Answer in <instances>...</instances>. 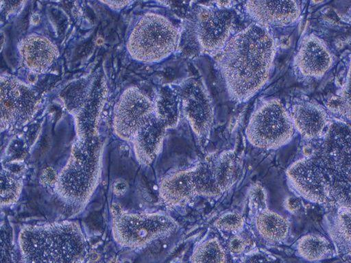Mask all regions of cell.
I'll return each mask as SVG.
<instances>
[{"label": "cell", "mask_w": 351, "mask_h": 263, "mask_svg": "<svg viewBox=\"0 0 351 263\" xmlns=\"http://www.w3.org/2000/svg\"><path fill=\"white\" fill-rule=\"evenodd\" d=\"M276 45L267 29L252 23L232 36L219 58V68L230 97L244 102L267 82Z\"/></svg>", "instance_id": "6da1fadb"}, {"label": "cell", "mask_w": 351, "mask_h": 263, "mask_svg": "<svg viewBox=\"0 0 351 263\" xmlns=\"http://www.w3.org/2000/svg\"><path fill=\"white\" fill-rule=\"evenodd\" d=\"M18 242L22 263H83L86 249L80 224L71 221L25 226Z\"/></svg>", "instance_id": "7a4b0ae2"}, {"label": "cell", "mask_w": 351, "mask_h": 263, "mask_svg": "<svg viewBox=\"0 0 351 263\" xmlns=\"http://www.w3.org/2000/svg\"><path fill=\"white\" fill-rule=\"evenodd\" d=\"M101 154L98 142L80 137L66 165L57 176L56 191L66 203L82 207L90 199L101 176Z\"/></svg>", "instance_id": "3957f363"}, {"label": "cell", "mask_w": 351, "mask_h": 263, "mask_svg": "<svg viewBox=\"0 0 351 263\" xmlns=\"http://www.w3.org/2000/svg\"><path fill=\"white\" fill-rule=\"evenodd\" d=\"M180 38L178 27L157 13L143 14L133 27L127 41V50L135 60L143 63L160 62L177 49Z\"/></svg>", "instance_id": "277c9868"}, {"label": "cell", "mask_w": 351, "mask_h": 263, "mask_svg": "<svg viewBox=\"0 0 351 263\" xmlns=\"http://www.w3.org/2000/svg\"><path fill=\"white\" fill-rule=\"evenodd\" d=\"M114 240L123 247L139 249L175 231L178 224L162 212H130L114 204L111 208Z\"/></svg>", "instance_id": "5b68a950"}, {"label": "cell", "mask_w": 351, "mask_h": 263, "mask_svg": "<svg viewBox=\"0 0 351 263\" xmlns=\"http://www.w3.org/2000/svg\"><path fill=\"white\" fill-rule=\"evenodd\" d=\"M294 125L283 104L278 99L264 101L252 114L245 130L249 142L263 149H276L290 141Z\"/></svg>", "instance_id": "8992f818"}, {"label": "cell", "mask_w": 351, "mask_h": 263, "mask_svg": "<svg viewBox=\"0 0 351 263\" xmlns=\"http://www.w3.org/2000/svg\"><path fill=\"white\" fill-rule=\"evenodd\" d=\"M154 115V102L138 88L130 87L123 91L114 107V131L121 139L132 142Z\"/></svg>", "instance_id": "52a82bcc"}, {"label": "cell", "mask_w": 351, "mask_h": 263, "mask_svg": "<svg viewBox=\"0 0 351 263\" xmlns=\"http://www.w3.org/2000/svg\"><path fill=\"white\" fill-rule=\"evenodd\" d=\"M33 90L12 76L1 79V125L5 128L20 126L33 116L37 103Z\"/></svg>", "instance_id": "ba28073f"}, {"label": "cell", "mask_w": 351, "mask_h": 263, "mask_svg": "<svg viewBox=\"0 0 351 263\" xmlns=\"http://www.w3.org/2000/svg\"><path fill=\"white\" fill-rule=\"evenodd\" d=\"M232 24L233 14L228 8H201L196 15L195 32L202 51L208 54L222 51L230 40Z\"/></svg>", "instance_id": "9c48e42d"}, {"label": "cell", "mask_w": 351, "mask_h": 263, "mask_svg": "<svg viewBox=\"0 0 351 263\" xmlns=\"http://www.w3.org/2000/svg\"><path fill=\"white\" fill-rule=\"evenodd\" d=\"M182 112L195 135L203 138L211 129L213 109L204 86L198 81L185 82L178 93Z\"/></svg>", "instance_id": "30bf717a"}, {"label": "cell", "mask_w": 351, "mask_h": 263, "mask_svg": "<svg viewBox=\"0 0 351 263\" xmlns=\"http://www.w3.org/2000/svg\"><path fill=\"white\" fill-rule=\"evenodd\" d=\"M287 176L295 190L306 199L317 203L330 199L325 177L313 157L295 162L287 169Z\"/></svg>", "instance_id": "8fae6325"}, {"label": "cell", "mask_w": 351, "mask_h": 263, "mask_svg": "<svg viewBox=\"0 0 351 263\" xmlns=\"http://www.w3.org/2000/svg\"><path fill=\"white\" fill-rule=\"evenodd\" d=\"M245 8L254 23L266 29L290 25L300 14L298 3L293 1H250Z\"/></svg>", "instance_id": "7c38bea8"}, {"label": "cell", "mask_w": 351, "mask_h": 263, "mask_svg": "<svg viewBox=\"0 0 351 263\" xmlns=\"http://www.w3.org/2000/svg\"><path fill=\"white\" fill-rule=\"evenodd\" d=\"M332 62V55L325 44L313 35L302 40L295 59V66L302 75L315 78L322 77Z\"/></svg>", "instance_id": "4fadbf2b"}, {"label": "cell", "mask_w": 351, "mask_h": 263, "mask_svg": "<svg viewBox=\"0 0 351 263\" xmlns=\"http://www.w3.org/2000/svg\"><path fill=\"white\" fill-rule=\"evenodd\" d=\"M23 64L33 73L47 70L57 59L58 50L47 38L32 34L24 38L19 45Z\"/></svg>", "instance_id": "5bb4252c"}, {"label": "cell", "mask_w": 351, "mask_h": 263, "mask_svg": "<svg viewBox=\"0 0 351 263\" xmlns=\"http://www.w3.org/2000/svg\"><path fill=\"white\" fill-rule=\"evenodd\" d=\"M320 151L351 180V126L333 123Z\"/></svg>", "instance_id": "9a60e30c"}, {"label": "cell", "mask_w": 351, "mask_h": 263, "mask_svg": "<svg viewBox=\"0 0 351 263\" xmlns=\"http://www.w3.org/2000/svg\"><path fill=\"white\" fill-rule=\"evenodd\" d=\"M167 129L154 115L137 133L132 143L136 159L141 164L149 165L156 159L161 149Z\"/></svg>", "instance_id": "2e32d148"}, {"label": "cell", "mask_w": 351, "mask_h": 263, "mask_svg": "<svg viewBox=\"0 0 351 263\" xmlns=\"http://www.w3.org/2000/svg\"><path fill=\"white\" fill-rule=\"evenodd\" d=\"M320 167L327 183L330 199L343 209H351L350 179L319 150L313 157Z\"/></svg>", "instance_id": "e0dca14e"}, {"label": "cell", "mask_w": 351, "mask_h": 263, "mask_svg": "<svg viewBox=\"0 0 351 263\" xmlns=\"http://www.w3.org/2000/svg\"><path fill=\"white\" fill-rule=\"evenodd\" d=\"M159 195L168 206H178L195 195L191 169L174 172L165 176L159 184Z\"/></svg>", "instance_id": "ac0fdd59"}, {"label": "cell", "mask_w": 351, "mask_h": 263, "mask_svg": "<svg viewBox=\"0 0 351 263\" xmlns=\"http://www.w3.org/2000/svg\"><path fill=\"white\" fill-rule=\"evenodd\" d=\"M294 127L307 139L320 136L327 124L325 111L312 103H302L293 107L291 113Z\"/></svg>", "instance_id": "d6986e66"}, {"label": "cell", "mask_w": 351, "mask_h": 263, "mask_svg": "<svg viewBox=\"0 0 351 263\" xmlns=\"http://www.w3.org/2000/svg\"><path fill=\"white\" fill-rule=\"evenodd\" d=\"M255 227L258 234L266 241L277 243L288 236L289 223L281 214L266 208L256 214Z\"/></svg>", "instance_id": "ffe728a7"}, {"label": "cell", "mask_w": 351, "mask_h": 263, "mask_svg": "<svg viewBox=\"0 0 351 263\" xmlns=\"http://www.w3.org/2000/svg\"><path fill=\"white\" fill-rule=\"evenodd\" d=\"M180 105L179 94L171 87H165L154 102L155 115L167 129L174 128L179 122Z\"/></svg>", "instance_id": "44dd1931"}, {"label": "cell", "mask_w": 351, "mask_h": 263, "mask_svg": "<svg viewBox=\"0 0 351 263\" xmlns=\"http://www.w3.org/2000/svg\"><path fill=\"white\" fill-rule=\"evenodd\" d=\"M191 169L195 195L216 197L223 193L218 184L212 160L201 162Z\"/></svg>", "instance_id": "7402d4cb"}, {"label": "cell", "mask_w": 351, "mask_h": 263, "mask_svg": "<svg viewBox=\"0 0 351 263\" xmlns=\"http://www.w3.org/2000/svg\"><path fill=\"white\" fill-rule=\"evenodd\" d=\"M219 187L223 192L230 189L237 181L240 168L233 152L221 153L212 160Z\"/></svg>", "instance_id": "603a6c76"}, {"label": "cell", "mask_w": 351, "mask_h": 263, "mask_svg": "<svg viewBox=\"0 0 351 263\" xmlns=\"http://www.w3.org/2000/svg\"><path fill=\"white\" fill-rule=\"evenodd\" d=\"M297 251L302 258L313 262L328 258L332 253V247L324 236L307 234L298 240Z\"/></svg>", "instance_id": "cb8c5ba5"}, {"label": "cell", "mask_w": 351, "mask_h": 263, "mask_svg": "<svg viewBox=\"0 0 351 263\" xmlns=\"http://www.w3.org/2000/svg\"><path fill=\"white\" fill-rule=\"evenodd\" d=\"M191 263H226V253L217 238H210L196 246Z\"/></svg>", "instance_id": "d4e9b609"}, {"label": "cell", "mask_w": 351, "mask_h": 263, "mask_svg": "<svg viewBox=\"0 0 351 263\" xmlns=\"http://www.w3.org/2000/svg\"><path fill=\"white\" fill-rule=\"evenodd\" d=\"M214 225L217 229L223 233L235 235L243 230L244 219L238 212H228L218 217Z\"/></svg>", "instance_id": "484cf974"}, {"label": "cell", "mask_w": 351, "mask_h": 263, "mask_svg": "<svg viewBox=\"0 0 351 263\" xmlns=\"http://www.w3.org/2000/svg\"><path fill=\"white\" fill-rule=\"evenodd\" d=\"M21 189V184L12 177L2 174L1 203L8 204L14 202Z\"/></svg>", "instance_id": "4316f807"}, {"label": "cell", "mask_w": 351, "mask_h": 263, "mask_svg": "<svg viewBox=\"0 0 351 263\" xmlns=\"http://www.w3.org/2000/svg\"><path fill=\"white\" fill-rule=\"evenodd\" d=\"M337 226L341 238L351 245V209H343L338 214Z\"/></svg>", "instance_id": "83f0119b"}, {"label": "cell", "mask_w": 351, "mask_h": 263, "mask_svg": "<svg viewBox=\"0 0 351 263\" xmlns=\"http://www.w3.org/2000/svg\"><path fill=\"white\" fill-rule=\"evenodd\" d=\"M339 97L342 103L341 114L351 120V60L346 84Z\"/></svg>", "instance_id": "f1b7e54d"}, {"label": "cell", "mask_w": 351, "mask_h": 263, "mask_svg": "<svg viewBox=\"0 0 351 263\" xmlns=\"http://www.w3.org/2000/svg\"><path fill=\"white\" fill-rule=\"evenodd\" d=\"M249 200L251 208L255 210L256 214L267 208L266 194L260 186L253 187L250 193Z\"/></svg>", "instance_id": "f546056e"}, {"label": "cell", "mask_w": 351, "mask_h": 263, "mask_svg": "<svg viewBox=\"0 0 351 263\" xmlns=\"http://www.w3.org/2000/svg\"><path fill=\"white\" fill-rule=\"evenodd\" d=\"M246 247L245 240L237 234L230 239L228 242V249L233 255H238L242 253Z\"/></svg>", "instance_id": "4dcf8cb0"}, {"label": "cell", "mask_w": 351, "mask_h": 263, "mask_svg": "<svg viewBox=\"0 0 351 263\" xmlns=\"http://www.w3.org/2000/svg\"><path fill=\"white\" fill-rule=\"evenodd\" d=\"M241 263H280V262L271 255L257 253L247 257Z\"/></svg>", "instance_id": "1f68e13d"}, {"label": "cell", "mask_w": 351, "mask_h": 263, "mask_svg": "<svg viewBox=\"0 0 351 263\" xmlns=\"http://www.w3.org/2000/svg\"><path fill=\"white\" fill-rule=\"evenodd\" d=\"M104 4L111 8L113 10L121 9L122 8L128 5L130 1H102Z\"/></svg>", "instance_id": "d6a6232c"}, {"label": "cell", "mask_w": 351, "mask_h": 263, "mask_svg": "<svg viewBox=\"0 0 351 263\" xmlns=\"http://www.w3.org/2000/svg\"><path fill=\"white\" fill-rule=\"evenodd\" d=\"M126 183L123 180H118L114 183V190L117 195H122L126 190Z\"/></svg>", "instance_id": "836d02e7"}, {"label": "cell", "mask_w": 351, "mask_h": 263, "mask_svg": "<svg viewBox=\"0 0 351 263\" xmlns=\"http://www.w3.org/2000/svg\"><path fill=\"white\" fill-rule=\"evenodd\" d=\"M299 207V202L295 199H289L287 201V208L290 211L296 210Z\"/></svg>", "instance_id": "e575fe53"}]
</instances>
